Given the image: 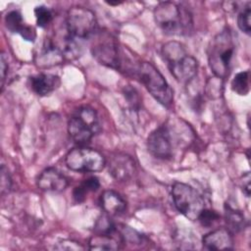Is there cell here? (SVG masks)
I'll list each match as a JSON object with an SVG mask.
<instances>
[{
    "mask_svg": "<svg viewBox=\"0 0 251 251\" xmlns=\"http://www.w3.org/2000/svg\"><path fill=\"white\" fill-rule=\"evenodd\" d=\"M100 130L96 111L89 106L79 107L68 122V131L72 139L79 144L88 143Z\"/></svg>",
    "mask_w": 251,
    "mask_h": 251,
    "instance_id": "4",
    "label": "cell"
},
{
    "mask_svg": "<svg viewBox=\"0 0 251 251\" xmlns=\"http://www.w3.org/2000/svg\"><path fill=\"white\" fill-rule=\"evenodd\" d=\"M250 16H251V8H250V3L248 2L237 16V25L239 29L246 34H250V31H251Z\"/></svg>",
    "mask_w": 251,
    "mask_h": 251,
    "instance_id": "24",
    "label": "cell"
},
{
    "mask_svg": "<svg viewBox=\"0 0 251 251\" xmlns=\"http://www.w3.org/2000/svg\"><path fill=\"white\" fill-rule=\"evenodd\" d=\"M100 187V181L96 176H91L84 179L79 185L75 187L73 196L77 203H81L85 200L86 195L89 192L97 191Z\"/></svg>",
    "mask_w": 251,
    "mask_h": 251,
    "instance_id": "20",
    "label": "cell"
},
{
    "mask_svg": "<svg viewBox=\"0 0 251 251\" xmlns=\"http://www.w3.org/2000/svg\"><path fill=\"white\" fill-rule=\"evenodd\" d=\"M135 74L148 92L162 105L168 107L174 101L173 89L163 75L149 62L139 63Z\"/></svg>",
    "mask_w": 251,
    "mask_h": 251,
    "instance_id": "5",
    "label": "cell"
},
{
    "mask_svg": "<svg viewBox=\"0 0 251 251\" xmlns=\"http://www.w3.org/2000/svg\"><path fill=\"white\" fill-rule=\"evenodd\" d=\"M5 25L10 31L19 33L24 39L27 41H34L36 37V32L34 28L24 23L22 14L17 10L11 11L6 15Z\"/></svg>",
    "mask_w": 251,
    "mask_h": 251,
    "instance_id": "15",
    "label": "cell"
},
{
    "mask_svg": "<svg viewBox=\"0 0 251 251\" xmlns=\"http://www.w3.org/2000/svg\"><path fill=\"white\" fill-rule=\"evenodd\" d=\"M225 222L226 228L231 233H237L246 226V220L241 211L231 207L229 204H225Z\"/></svg>",
    "mask_w": 251,
    "mask_h": 251,
    "instance_id": "19",
    "label": "cell"
},
{
    "mask_svg": "<svg viewBox=\"0 0 251 251\" xmlns=\"http://www.w3.org/2000/svg\"><path fill=\"white\" fill-rule=\"evenodd\" d=\"M0 61H1V86L3 88L4 85V81L6 78V75L8 72V61L5 57V54L2 52L1 53V57H0Z\"/></svg>",
    "mask_w": 251,
    "mask_h": 251,
    "instance_id": "30",
    "label": "cell"
},
{
    "mask_svg": "<svg viewBox=\"0 0 251 251\" xmlns=\"http://www.w3.org/2000/svg\"><path fill=\"white\" fill-rule=\"evenodd\" d=\"M223 79L215 76L207 81L206 94L211 99H217L221 97L223 93Z\"/></svg>",
    "mask_w": 251,
    "mask_h": 251,
    "instance_id": "25",
    "label": "cell"
},
{
    "mask_svg": "<svg viewBox=\"0 0 251 251\" xmlns=\"http://www.w3.org/2000/svg\"><path fill=\"white\" fill-rule=\"evenodd\" d=\"M202 245L207 250L232 249V233L227 228H217L208 232L202 237Z\"/></svg>",
    "mask_w": 251,
    "mask_h": 251,
    "instance_id": "13",
    "label": "cell"
},
{
    "mask_svg": "<svg viewBox=\"0 0 251 251\" xmlns=\"http://www.w3.org/2000/svg\"><path fill=\"white\" fill-rule=\"evenodd\" d=\"M232 91L238 95H247L249 93V71L237 73L230 83Z\"/></svg>",
    "mask_w": 251,
    "mask_h": 251,
    "instance_id": "21",
    "label": "cell"
},
{
    "mask_svg": "<svg viewBox=\"0 0 251 251\" xmlns=\"http://www.w3.org/2000/svg\"><path fill=\"white\" fill-rule=\"evenodd\" d=\"M95 39L91 46L92 56L106 67L119 70L122 65L119 45L116 39L108 32H95Z\"/></svg>",
    "mask_w": 251,
    "mask_h": 251,
    "instance_id": "9",
    "label": "cell"
},
{
    "mask_svg": "<svg viewBox=\"0 0 251 251\" xmlns=\"http://www.w3.org/2000/svg\"><path fill=\"white\" fill-rule=\"evenodd\" d=\"M241 183H242V190L245 193V195L247 197L250 196V174L246 173L245 175H243L242 178H241Z\"/></svg>",
    "mask_w": 251,
    "mask_h": 251,
    "instance_id": "31",
    "label": "cell"
},
{
    "mask_svg": "<svg viewBox=\"0 0 251 251\" xmlns=\"http://www.w3.org/2000/svg\"><path fill=\"white\" fill-rule=\"evenodd\" d=\"M219 219H220V216L215 211H211L207 209H204L198 218L200 223L205 226H213L216 222H218Z\"/></svg>",
    "mask_w": 251,
    "mask_h": 251,
    "instance_id": "28",
    "label": "cell"
},
{
    "mask_svg": "<svg viewBox=\"0 0 251 251\" xmlns=\"http://www.w3.org/2000/svg\"><path fill=\"white\" fill-rule=\"evenodd\" d=\"M34 15L36 19V25L41 28L47 27L53 20V14L51 10L43 5L35 7Z\"/></svg>",
    "mask_w": 251,
    "mask_h": 251,
    "instance_id": "22",
    "label": "cell"
},
{
    "mask_svg": "<svg viewBox=\"0 0 251 251\" xmlns=\"http://www.w3.org/2000/svg\"><path fill=\"white\" fill-rule=\"evenodd\" d=\"M28 80L31 90L39 96L51 94L61 84L60 77L52 74H38L30 76Z\"/></svg>",
    "mask_w": 251,
    "mask_h": 251,
    "instance_id": "14",
    "label": "cell"
},
{
    "mask_svg": "<svg viewBox=\"0 0 251 251\" xmlns=\"http://www.w3.org/2000/svg\"><path fill=\"white\" fill-rule=\"evenodd\" d=\"M124 243L119 232L116 233H95L89 239L90 250H117Z\"/></svg>",
    "mask_w": 251,
    "mask_h": 251,
    "instance_id": "17",
    "label": "cell"
},
{
    "mask_svg": "<svg viewBox=\"0 0 251 251\" xmlns=\"http://www.w3.org/2000/svg\"><path fill=\"white\" fill-rule=\"evenodd\" d=\"M111 176L118 181H126L133 176L136 172L134 160L127 154L117 153L113 155L108 164Z\"/></svg>",
    "mask_w": 251,
    "mask_h": 251,
    "instance_id": "11",
    "label": "cell"
},
{
    "mask_svg": "<svg viewBox=\"0 0 251 251\" xmlns=\"http://www.w3.org/2000/svg\"><path fill=\"white\" fill-rule=\"evenodd\" d=\"M162 55L173 76L181 83L191 82L197 75L198 62L177 41H169L162 47Z\"/></svg>",
    "mask_w": 251,
    "mask_h": 251,
    "instance_id": "2",
    "label": "cell"
},
{
    "mask_svg": "<svg viewBox=\"0 0 251 251\" xmlns=\"http://www.w3.org/2000/svg\"><path fill=\"white\" fill-rule=\"evenodd\" d=\"M97 22L94 13L83 7H73L67 13L66 27L68 36L75 41L88 39L95 34Z\"/></svg>",
    "mask_w": 251,
    "mask_h": 251,
    "instance_id": "6",
    "label": "cell"
},
{
    "mask_svg": "<svg viewBox=\"0 0 251 251\" xmlns=\"http://www.w3.org/2000/svg\"><path fill=\"white\" fill-rule=\"evenodd\" d=\"M124 94L126 96L127 103L134 110H138L139 106H140V98H139V95H138V92L136 91V89L130 87V85H127L124 90Z\"/></svg>",
    "mask_w": 251,
    "mask_h": 251,
    "instance_id": "27",
    "label": "cell"
},
{
    "mask_svg": "<svg viewBox=\"0 0 251 251\" xmlns=\"http://www.w3.org/2000/svg\"><path fill=\"white\" fill-rule=\"evenodd\" d=\"M0 191L1 195H5L11 191L12 188V178L10 176L8 168L5 165L1 166L0 169Z\"/></svg>",
    "mask_w": 251,
    "mask_h": 251,
    "instance_id": "26",
    "label": "cell"
},
{
    "mask_svg": "<svg viewBox=\"0 0 251 251\" xmlns=\"http://www.w3.org/2000/svg\"><path fill=\"white\" fill-rule=\"evenodd\" d=\"M234 51L235 45L228 28L223 29L210 41L207 52L208 63L215 76L222 79L228 76Z\"/></svg>",
    "mask_w": 251,
    "mask_h": 251,
    "instance_id": "3",
    "label": "cell"
},
{
    "mask_svg": "<svg viewBox=\"0 0 251 251\" xmlns=\"http://www.w3.org/2000/svg\"><path fill=\"white\" fill-rule=\"evenodd\" d=\"M65 162L70 170L81 173L99 172L106 165V160L99 151L83 146L72 149L66 155Z\"/></svg>",
    "mask_w": 251,
    "mask_h": 251,
    "instance_id": "8",
    "label": "cell"
},
{
    "mask_svg": "<svg viewBox=\"0 0 251 251\" xmlns=\"http://www.w3.org/2000/svg\"><path fill=\"white\" fill-rule=\"evenodd\" d=\"M172 197L177 211L190 221L198 220L205 209L201 195L186 183L175 182L172 186Z\"/></svg>",
    "mask_w": 251,
    "mask_h": 251,
    "instance_id": "7",
    "label": "cell"
},
{
    "mask_svg": "<svg viewBox=\"0 0 251 251\" xmlns=\"http://www.w3.org/2000/svg\"><path fill=\"white\" fill-rule=\"evenodd\" d=\"M100 205L104 212L110 216L123 214L126 209V202L115 190H105L100 198Z\"/></svg>",
    "mask_w": 251,
    "mask_h": 251,
    "instance_id": "16",
    "label": "cell"
},
{
    "mask_svg": "<svg viewBox=\"0 0 251 251\" xmlns=\"http://www.w3.org/2000/svg\"><path fill=\"white\" fill-rule=\"evenodd\" d=\"M157 25L169 35H189L193 30L190 11L174 2H160L154 9Z\"/></svg>",
    "mask_w": 251,
    "mask_h": 251,
    "instance_id": "1",
    "label": "cell"
},
{
    "mask_svg": "<svg viewBox=\"0 0 251 251\" xmlns=\"http://www.w3.org/2000/svg\"><path fill=\"white\" fill-rule=\"evenodd\" d=\"M94 230L96 233H116L118 231L117 226L113 221L109 218V215H102L96 222Z\"/></svg>",
    "mask_w": 251,
    "mask_h": 251,
    "instance_id": "23",
    "label": "cell"
},
{
    "mask_svg": "<svg viewBox=\"0 0 251 251\" xmlns=\"http://www.w3.org/2000/svg\"><path fill=\"white\" fill-rule=\"evenodd\" d=\"M36 184L43 191L62 192L67 188L69 182L68 178L56 169L47 168L38 176Z\"/></svg>",
    "mask_w": 251,
    "mask_h": 251,
    "instance_id": "12",
    "label": "cell"
},
{
    "mask_svg": "<svg viewBox=\"0 0 251 251\" xmlns=\"http://www.w3.org/2000/svg\"><path fill=\"white\" fill-rule=\"evenodd\" d=\"M55 249L57 250H68V251H71V250H83L84 247L79 244L78 242H75V241H73V240H69V239H64V240H61L59 241L55 246H54Z\"/></svg>",
    "mask_w": 251,
    "mask_h": 251,
    "instance_id": "29",
    "label": "cell"
},
{
    "mask_svg": "<svg viewBox=\"0 0 251 251\" xmlns=\"http://www.w3.org/2000/svg\"><path fill=\"white\" fill-rule=\"evenodd\" d=\"M149 153L158 159H170L173 154V142L170 129L167 126H161L153 130L147 138Z\"/></svg>",
    "mask_w": 251,
    "mask_h": 251,
    "instance_id": "10",
    "label": "cell"
},
{
    "mask_svg": "<svg viewBox=\"0 0 251 251\" xmlns=\"http://www.w3.org/2000/svg\"><path fill=\"white\" fill-rule=\"evenodd\" d=\"M64 53L60 47L55 45L52 41L46 40L42 46V50L38 55L37 64L39 66L50 67L60 64L63 61Z\"/></svg>",
    "mask_w": 251,
    "mask_h": 251,
    "instance_id": "18",
    "label": "cell"
}]
</instances>
